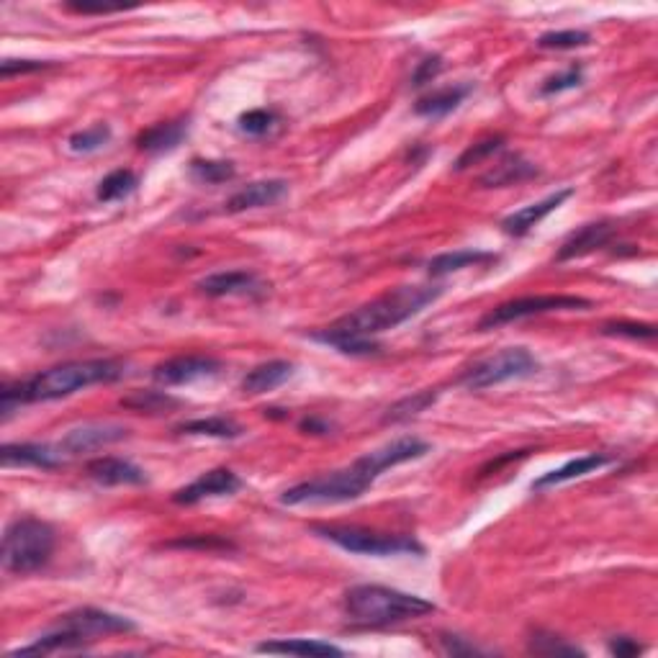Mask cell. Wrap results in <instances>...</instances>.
<instances>
[{
	"label": "cell",
	"mask_w": 658,
	"mask_h": 658,
	"mask_svg": "<svg viewBox=\"0 0 658 658\" xmlns=\"http://www.w3.org/2000/svg\"><path fill=\"white\" fill-rule=\"evenodd\" d=\"M440 294L443 288L435 286H399L373 299L371 304L358 306L355 312L337 319L332 327L314 332L312 340L337 347L345 355H373L378 353L373 337L417 317L425 306L440 299Z\"/></svg>",
	"instance_id": "6da1fadb"
},
{
	"label": "cell",
	"mask_w": 658,
	"mask_h": 658,
	"mask_svg": "<svg viewBox=\"0 0 658 658\" xmlns=\"http://www.w3.org/2000/svg\"><path fill=\"white\" fill-rule=\"evenodd\" d=\"M124 376V365L116 360H72V363L54 365L49 371L36 373L18 386H3L0 404L3 414H11L13 407L31 404V401L65 399L75 391L90 389L98 383H114Z\"/></svg>",
	"instance_id": "7a4b0ae2"
},
{
	"label": "cell",
	"mask_w": 658,
	"mask_h": 658,
	"mask_svg": "<svg viewBox=\"0 0 658 658\" xmlns=\"http://www.w3.org/2000/svg\"><path fill=\"white\" fill-rule=\"evenodd\" d=\"M381 473L383 468L381 463H378L376 453H365L353 466L342 468V471L324 473V476H317V479L301 481V484L286 489L283 491L281 504L299 507V504L353 502V499L363 497L365 491L371 489L373 481H376Z\"/></svg>",
	"instance_id": "3957f363"
},
{
	"label": "cell",
	"mask_w": 658,
	"mask_h": 658,
	"mask_svg": "<svg viewBox=\"0 0 658 658\" xmlns=\"http://www.w3.org/2000/svg\"><path fill=\"white\" fill-rule=\"evenodd\" d=\"M345 612L355 623L391 625L430 615L435 612V605L417 594L378 587V584H360L345 592Z\"/></svg>",
	"instance_id": "277c9868"
},
{
	"label": "cell",
	"mask_w": 658,
	"mask_h": 658,
	"mask_svg": "<svg viewBox=\"0 0 658 658\" xmlns=\"http://www.w3.org/2000/svg\"><path fill=\"white\" fill-rule=\"evenodd\" d=\"M54 551V530L36 517H21L3 535V569L8 574H34L47 566Z\"/></svg>",
	"instance_id": "5b68a950"
},
{
	"label": "cell",
	"mask_w": 658,
	"mask_h": 658,
	"mask_svg": "<svg viewBox=\"0 0 658 658\" xmlns=\"http://www.w3.org/2000/svg\"><path fill=\"white\" fill-rule=\"evenodd\" d=\"M314 533L322 535L329 543L340 545L342 551L360 553V556H422L425 548L409 535H383L363 527H314Z\"/></svg>",
	"instance_id": "8992f818"
},
{
	"label": "cell",
	"mask_w": 658,
	"mask_h": 658,
	"mask_svg": "<svg viewBox=\"0 0 658 658\" xmlns=\"http://www.w3.org/2000/svg\"><path fill=\"white\" fill-rule=\"evenodd\" d=\"M535 371H538V360L533 358L530 350H525V347H507L502 353L489 355V358L473 365V368H468L463 373L461 383L466 389L481 391L499 386L504 381H512V378L533 376Z\"/></svg>",
	"instance_id": "52a82bcc"
},
{
	"label": "cell",
	"mask_w": 658,
	"mask_h": 658,
	"mask_svg": "<svg viewBox=\"0 0 658 658\" xmlns=\"http://www.w3.org/2000/svg\"><path fill=\"white\" fill-rule=\"evenodd\" d=\"M592 301L581 299V296H522V299L507 301V304L494 306L489 314L479 322L481 332L494 327H502V324L520 322L527 317H538V314L548 312H566V309H589Z\"/></svg>",
	"instance_id": "ba28073f"
},
{
	"label": "cell",
	"mask_w": 658,
	"mask_h": 658,
	"mask_svg": "<svg viewBox=\"0 0 658 658\" xmlns=\"http://www.w3.org/2000/svg\"><path fill=\"white\" fill-rule=\"evenodd\" d=\"M62 628H70L85 638V641H96L101 635H114V633H132L137 630V623L124 615H114V612L96 610V607H83V610L67 612L60 620Z\"/></svg>",
	"instance_id": "9c48e42d"
},
{
	"label": "cell",
	"mask_w": 658,
	"mask_h": 658,
	"mask_svg": "<svg viewBox=\"0 0 658 658\" xmlns=\"http://www.w3.org/2000/svg\"><path fill=\"white\" fill-rule=\"evenodd\" d=\"M222 371V363L211 355H178L160 363L152 371V378L162 386H183V383L201 381Z\"/></svg>",
	"instance_id": "30bf717a"
},
{
	"label": "cell",
	"mask_w": 658,
	"mask_h": 658,
	"mask_svg": "<svg viewBox=\"0 0 658 658\" xmlns=\"http://www.w3.org/2000/svg\"><path fill=\"white\" fill-rule=\"evenodd\" d=\"M126 437H129V430L114 422H88V425L72 427L60 440V448L65 450V455H80L103 448V445L121 443Z\"/></svg>",
	"instance_id": "8fae6325"
},
{
	"label": "cell",
	"mask_w": 658,
	"mask_h": 658,
	"mask_svg": "<svg viewBox=\"0 0 658 658\" xmlns=\"http://www.w3.org/2000/svg\"><path fill=\"white\" fill-rule=\"evenodd\" d=\"M242 489V479L229 468H214V471L204 473L201 479L188 484L186 489H180L173 494L175 504H196L211 497H229Z\"/></svg>",
	"instance_id": "7c38bea8"
},
{
	"label": "cell",
	"mask_w": 658,
	"mask_h": 658,
	"mask_svg": "<svg viewBox=\"0 0 658 658\" xmlns=\"http://www.w3.org/2000/svg\"><path fill=\"white\" fill-rule=\"evenodd\" d=\"M3 466H31V468H60L65 463V450L60 445L42 443H11L0 450Z\"/></svg>",
	"instance_id": "4fadbf2b"
},
{
	"label": "cell",
	"mask_w": 658,
	"mask_h": 658,
	"mask_svg": "<svg viewBox=\"0 0 658 658\" xmlns=\"http://www.w3.org/2000/svg\"><path fill=\"white\" fill-rule=\"evenodd\" d=\"M286 193H288L286 180H255V183H250V186L240 188V191L234 193L224 206H227L229 214H242V211L263 209V206L278 204Z\"/></svg>",
	"instance_id": "5bb4252c"
},
{
	"label": "cell",
	"mask_w": 658,
	"mask_h": 658,
	"mask_svg": "<svg viewBox=\"0 0 658 658\" xmlns=\"http://www.w3.org/2000/svg\"><path fill=\"white\" fill-rule=\"evenodd\" d=\"M88 476L103 486H142L147 484V473L124 458H96L88 463Z\"/></svg>",
	"instance_id": "9a60e30c"
},
{
	"label": "cell",
	"mask_w": 658,
	"mask_h": 658,
	"mask_svg": "<svg viewBox=\"0 0 658 658\" xmlns=\"http://www.w3.org/2000/svg\"><path fill=\"white\" fill-rule=\"evenodd\" d=\"M571 196H574L571 188H563V191L551 193V196H545L543 201H538V204H530V206H525V209L515 211V214H509L507 219L502 222V229L507 234H512V237H522V234H527L530 229L535 227V224L543 222L545 216L551 214V211H556L558 206H561L563 201Z\"/></svg>",
	"instance_id": "2e32d148"
},
{
	"label": "cell",
	"mask_w": 658,
	"mask_h": 658,
	"mask_svg": "<svg viewBox=\"0 0 658 658\" xmlns=\"http://www.w3.org/2000/svg\"><path fill=\"white\" fill-rule=\"evenodd\" d=\"M615 237V227L610 222H594L587 224V227H581L579 232H574L569 240L563 242V247L558 250L556 258L561 260H574V258H584L589 252L599 250V247H605L607 242Z\"/></svg>",
	"instance_id": "e0dca14e"
},
{
	"label": "cell",
	"mask_w": 658,
	"mask_h": 658,
	"mask_svg": "<svg viewBox=\"0 0 658 658\" xmlns=\"http://www.w3.org/2000/svg\"><path fill=\"white\" fill-rule=\"evenodd\" d=\"M201 294L206 296H242L255 294L260 288V281L250 270H227V273H214L198 283Z\"/></svg>",
	"instance_id": "ac0fdd59"
},
{
	"label": "cell",
	"mask_w": 658,
	"mask_h": 658,
	"mask_svg": "<svg viewBox=\"0 0 658 658\" xmlns=\"http://www.w3.org/2000/svg\"><path fill=\"white\" fill-rule=\"evenodd\" d=\"M186 134H188L186 119L162 121V124H155V126H150V129H144V132L137 137V144L142 152L160 155V152H173L175 147H180V142L186 139Z\"/></svg>",
	"instance_id": "d6986e66"
},
{
	"label": "cell",
	"mask_w": 658,
	"mask_h": 658,
	"mask_svg": "<svg viewBox=\"0 0 658 658\" xmlns=\"http://www.w3.org/2000/svg\"><path fill=\"white\" fill-rule=\"evenodd\" d=\"M294 376V363L288 360H268V363L252 368L245 378H242V391L250 396L265 394V391H273L278 386Z\"/></svg>",
	"instance_id": "ffe728a7"
},
{
	"label": "cell",
	"mask_w": 658,
	"mask_h": 658,
	"mask_svg": "<svg viewBox=\"0 0 658 658\" xmlns=\"http://www.w3.org/2000/svg\"><path fill=\"white\" fill-rule=\"evenodd\" d=\"M612 461H615V458L607 453L581 455V458H574V461H569L566 466H561V468H556V471L540 476V479L533 484V489H545V486H556V484H566V481L581 479V476H587V473L610 466Z\"/></svg>",
	"instance_id": "44dd1931"
},
{
	"label": "cell",
	"mask_w": 658,
	"mask_h": 658,
	"mask_svg": "<svg viewBox=\"0 0 658 658\" xmlns=\"http://www.w3.org/2000/svg\"><path fill=\"white\" fill-rule=\"evenodd\" d=\"M535 175H538V168H535L533 162H527L522 155H509L499 165H494L489 173L481 175L479 183L484 188H504L535 178Z\"/></svg>",
	"instance_id": "7402d4cb"
},
{
	"label": "cell",
	"mask_w": 658,
	"mask_h": 658,
	"mask_svg": "<svg viewBox=\"0 0 658 658\" xmlns=\"http://www.w3.org/2000/svg\"><path fill=\"white\" fill-rule=\"evenodd\" d=\"M471 93V85H448V88H440L430 96L419 98L417 106H414V114L427 116V119H440V116H448L450 111L461 106L466 101V96Z\"/></svg>",
	"instance_id": "603a6c76"
},
{
	"label": "cell",
	"mask_w": 658,
	"mask_h": 658,
	"mask_svg": "<svg viewBox=\"0 0 658 658\" xmlns=\"http://www.w3.org/2000/svg\"><path fill=\"white\" fill-rule=\"evenodd\" d=\"M494 260H497V255H494V252L455 250V252H443V255L432 258L430 265H427V270H430V276L440 278V276H448V273H455V270L471 268V265L494 263Z\"/></svg>",
	"instance_id": "cb8c5ba5"
},
{
	"label": "cell",
	"mask_w": 658,
	"mask_h": 658,
	"mask_svg": "<svg viewBox=\"0 0 658 658\" xmlns=\"http://www.w3.org/2000/svg\"><path fill=\"white\" fill-rule=\"evenodd\" d=\"M260 653H283V656H342V648L332 643L309 641V638H291V641L260 643Z\"/></svg>",
	"instance_id": "d4e9b609"
},
{
	"label": "cell",
	"mask_w": 658,
	"mask_h": 658,
	"mask_svg": "<svg viewBox=\"0 0 658 658\" xmlns=\"http://www.w3.org/2000/svg\"><path fill=\"white\" fill-rule=\"evenodd\" d=\"M178 432L183 435H204V437H219V440H234L242 435V427L229 417H201L191 419L186 425H180Z\"/></svg>",
	"instance_id": "484cf974"
},
{
	"label": "cell",
	"mask_w": 658,
	"mask_h": 658,
	"mask_svg": "<svg viewBox=\"0 0 658 658\" xmlns=\"http://www.w3.org/2000/svg\"><path fill=\"white\" fill-rule=\"evenodd\" d=\"M121 404H124L126 409H132V412L139 414H162L178 407V399H173V396L165 394V391L147 389V391H132V394L121 399Z\"/></svg>",
	"instance_id": "4316f807"
},
{
	"label": "cell",
	"mask_w": 658,
	"mask_h": 658,
	"mask_svg": "<svg viewBox=\"0 0 658 658\" xmlns=\"http://www.w3.org/2000/svg\"><path fill=\"white\" fill-rule=\"evenodd\" d=\"M139 178L132 173V170H114V173H108L106 178L98 183V201L103 204H114V201H121L129 193L137 191Z\"/></svg>",
	"instance_id": "83f0119b"
},
{
	"label": "cell",
	"mask_w": 658,
	"mask_h": 658,
	"mask_svg": "<svg viewBox=\"0 0 658 658\" xmlns=\"http://www.w3.org/2000/svg\"><path fill=\"white\" fill-rule=\"evenodd\" d=\"M435 399H437L435 389H425V391H417V394L412 396H404V399H399L396 404H391L389 412L383 414V422H404V419L417 417V414L425 412L430 404H435Z\"/></svg>",
	"instance_id": "f1b7e54d"
},
{
	"label": "cell",
	"mask_w": 658,
	"mask_h": 658,
	"mask_svg": "<svg viewBox=\"0 0 658 658\" xmlns=\"http://www.w3.org/2000/svg\"><path fill=\"white\" fill-rule=\"evenodd\" d=\"M237 175L232 162L227 160H193L191 162V178L196 183H204V186H219V183H227Z\"/></svg>",
	"instance_id": "f546056e"
},
{
	"label": "cell",
	"mask_w": 658,
	"mask_h": 658,
	"mask_svg": "<svg viewBox=\"0 0 658 658\" xmlns=\"http://www.w3.org/2000/svg\"><path fill=\"white\" fill-rule=\"evenodd\" d=\"M111 142V126L108 124H93L83 132H75L67 139V147L78 155H90V152H98L101 147Z\"/></svg>",
	"instance_id": "4dcf8cb0"
},
{
	"label": "cell",
	"mask_w": 658,
	"mask_h": 658,
	"mask_svg": "<svg viewBox=\"0 0 658 658\" xmlns=\"http://www.w3.org/2000/svg\"><path fill=\"white\" fill-rule=\"evenodd\" d=\"M527 648H530V653H538V656H584V651L574 643H566L558 635L540 633V630L530 638Z\"/></svg>",
	"instance_id": "1f68e13d"
},
{
	"label": "cell",
	"mask_w": 658,
	"mask_h": 658,
	"mask_svg": "<svg viewBox=\"0 0 658 658\" xmlns=\"http://www.w3.org/2000/svg\"><path fill=\"white\" fill-rule=\"evenodd\" d=\"M278 124V114L270 108H252L247 114L240 116V129L250 137H263L273 126Z\"/></svg>",
	"instance_id": "d6a6232c"
},
{
	"label": "cell",
	"mask_w": 658,
	"mask_h": 658,
	"mask_svg": "<svg viewBox=\"0 0 658 658\" xmlns=\"http://www.w3.org/2000/svg\"><path fill=\"white\" fill-rule=\"evenodd\" d=\"M589 39H592V36H589L587 31H579V29L548 31V34H543L538 39V47L540 49H576V47H584V44H589Z\"/></svg>",
	"instance_id": "836d02e7"
},
{
	"label": "cell",
	"mask_w": 658,
	"mask_h": 658,
	"mask_svg": "<svg viewBox=\"0 0 658 658\" xmlns=\"http://www.w3.org/2000/svg\"><path fill=\"white\" fill-rule=\"evenodd\" d=\"M502 144H504L502 137H491V139H484V142L471 144V147H468V150L458 157V162H455V170H466V168H471V165H479L481 160H486V157H491L494 152L502 150Z\"/></svg>",
	"instance_id": "e575fe53"
},
{
	"label": "cell",
	"mask_w": 658,
	"mask_h": 658,
	"mask_svg": "<svg viewBox=\"0 0 658 658\" xmlns=\"http://www.w3.org/2000/svg\"><path fill=\"white\" fill-rule=\"evenodd\" d=\"M581 78H584V67L581 65L566 67L561 75H553V78H548L543 85H540V96H556V93H563V90L576 88V85H581Z\"/></svg>",
	"instance_id": "d590c367"
},
{
	"label": "cell",
	"mask_w": 658,
	"mask_h": 658,
	"mask_svg": "<svg viewBox=\"0 0 658 658\" xmlns=\"http://www.w3.org/2000/svg\"><path fill=\"white\" fill-rule=\"evenodd\" d=\"M602 332L610 337H630V340H653L656 327L653 324H635V322H610L602 327Z\"/></svg>",
	"instance_id": "8d00e7d4"
},
{
	"label": "cell",
	"mask_w": 658,
	"mask_h": 658,
	"mask_svg": "<svg viewBox=\"0 0 658 658\" xmlns=\"http://www.w3.org/2000/svg\"><path fill=\"white\" fill-rule=\"evenodd\" d=\"M440 70H443V60H440L437 54H435V57H427V60L419 62V67L414 70L412 85H414V88H422V85L432 83V80L440 75Z\"/></svg>",
	"instance_id": "74e56055"
},
{
	"label": "cell",
	"mask_w": 658,
	"mask_h": 658,
	"mask_svg": "<svg viewBox=\"0 0 658 658\" xmlns=\"http://www.w3.org/2000/svg\"><path fill=\"white\" fill-rule=\"evenodd\" d=\"M440 646H443V651L450 653V656H476V653H484L473 646V643H466V638H458V635H443V638H440Z\"/></svg>",
	"instance_id": "f35d334b"
},
{
	"label": "cell",
	"mask_w": 658,
	"mask_h": 658,
	"mask_svg": "<svg viewBox=\"0 0 658 658\" xmlns=\"http://www.w3.org/2000/svg\"><path fill=\"white\" fill-rule=\"evenodd\" d=\"M49 62H34V60H6L0 65V75L11 78V75H24V72L47 70Z\"/></svg>",
	"instance_id": "ab89813d"
},
{
	"label": "cell",
	"mask_w": 658,
	"mask_h": 658,
	"mask_svg": "<svg viewBox=\"0 0 658 658\" xmlns=\"http://www.w3.org/2000/svg\"><path fill=\"white\" fill-rule=\"evenodd\" d=\"M610 651L615 653V656H635V653H641V646L633 641V638H615V641L610 643Z\"/></svg>",
	"instance_id": "60d3db41"
},
{
	"label": "cell",
	"mask_w": 658,
	"mask_h": 658,
	"mask_svg": "<svg viewBox=\"0 0 658 658\" xmlns=\"http://www.w3.org/2000/svg\"><path fill=\"white\" fill-rule=\"evenodd\" d=\"M301 430L304 432H312V435H327L329 432V425L327 422H322V419H304L301 422Z\"/></svg>",
	"instance_id": "b9f144b4"
}]
</instances>
